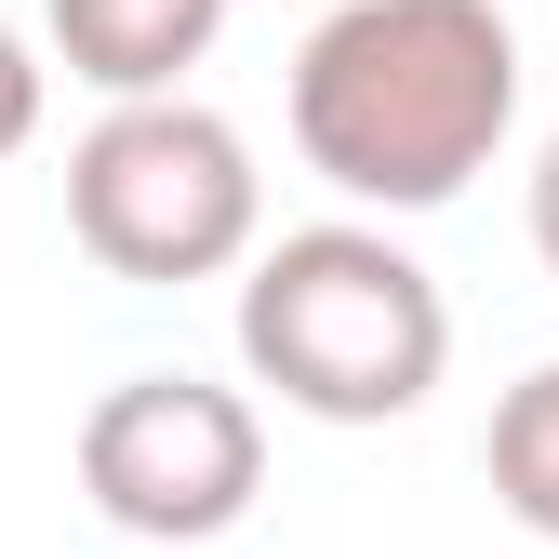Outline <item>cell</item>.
<instances>
[{
    "mask_svg": "<svg viewBox=\"0 0 559 559\" xmlns=\"http://www.w3.org/2000/svg\"><path fill=\"white\" fill-rule=\"evenodd\" d=\"M520 133L507 0H333L294 40V160L360 214H440Z\"/></svg>",
    "mask_w": 559,
    "mask_h": 559,
    "instance_id": "cell-1",
    "label": "cell"
},
{
    "mask_svg": "<svg viewBox=\"0 0 559 559\" xmlns=\"http://www.w3.org/2000/svg\"><path fill=\"white\" fill-rule=\"evenodd\" d=\"M240 373L307 427H400L453 373V307L386 227H280L240 266Z\"/></svg>",
    "mask_w": 559,
    "mask_h": 559,
    "instance_id": "cell-2",
    "label": "cell"
},
{
    "mask_svg": "<svg viewBox=\"0 0 559 559\" xmlns=\"http://www.w3.org/2000/svg\"><path fill=\"white\" fill-rule=\"evenodd\" d=\"M67 240L107 280H133V294L253 266L266 253V174L240 147V120H214L200 94L107 107L81 147H67Z\"/></svg>",
    "mask_w": 559,
    "mask_h": 559,
    "instance_id": "cell-3",
    "label": "cell"
},
{
    "mask_svg": "<svg viewBox=\"0 0 559 559\" xmlns=\"http://www.w3.org/2000/svg\"><path fill=\"white\" fill-rule=\"evenodd\" d=\"M81 493L133 546H214L266 493V413L214 373H120L81 413Z\"/></svg>",
    "mask_w": 559,
    "mask_h": 559,
    "instance_id": "cell-4",
    "label": "cell"
},
{
    "mask_svg": "<svg viewBox=\"0 0 559 559\" xmlns=\"http://www.w3.org/2000/svg\"><path fill=\"white\" fill-rule=\"evenodd\" d=\"M214 27H227V0H40L53 67H67L81 94H107V107L187 94V67L214 53Z\"/></svg>",
    "mask_w": 559,
    "mask_h": 559,
    "instance_id": "cell-5",
    "label": "cell"
},
{
    "mask_svg": "<svg viewBox=\"0 0 559 559\" xmlns=\"http://www.w3.org/2000/svg\"><path fill=\"white\" fill-rule=\"evenodd\" d=\"M479 466H493V507L520 533L559 546V360H533L507 400H493V440H479Z\"/></svg>",
    "mask_w": 559,
    "mask_h": 559,
    "instance_id": "cell-6",
    "label": "cell"
},
{
    "mask_svg": "<svg viewBox=\"0 0 559 559\" xmlns=\"http://www.w3.org/2000/svg\"><path fill=\"white\" fill-rule=\"evenodd\" d=\"M40 94H53V67H40L14 27H0V160H14L27 133H40Z\"/></svg>",
    "mask_w": 559,
    "mask_h": 559,
    "instance_id": "cell-7",
    "label": "cell"
},
{
    "mask_svg": "<svg viewBox=\"0 0 559 559\" xmlns=\"http://www.w3.org/2000/svg\"><path fill=\"white\" fill-rule=\"evenodd\" d=\"M533 253H546V280H559V133L533 147Z\"/></svg>",
    "mask_w": 559,
    "mask_h": 559,
    "instance_id": "cell-8",
    "label": "cell"
}]
</instances>
